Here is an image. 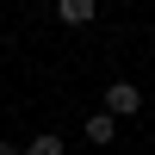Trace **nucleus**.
I'll list each match as a JSON object with an SVG mask.
<instances>
[{
    "label": "nucleus",
    "instance_id": "nucleus-1",
    "mask_svg": "<svg viewBox=\"0 0 155 155\" xmlns=\"http://www.w3.org/2000/svg\"><path fill=\"white\" fill-rule=\"evenodd\" d=\"M99 112H112V118H137V112H143V87H137V81H112Z\"/></svg>",
    "mask_w": 155,
    "mask_h": 155
},
{
    "label": "nucleus",
    "instance_id": "nucleus-2",
    "mask_svg": "<svg viewBox=\"0 0 155 155\" xmlns=\"http://www.w3.org/2000/svg\"><path fill=\"white\" fill-rule=\"evenodd\" d=\"M93 12H99V0H56L62 25H93Z\"/></svg>",
    "mask_w": 155,
    "mask_h": 155
},
{
    "label": "nucleus",
    "instance_id": "nucleus-3",
    "mask_svg": "<svg viewBox=\"0 0 155 155\" xmlns=\"http://www.w3.org/2000/svg\"><path fill=\"white\" fill-rule=\"evenodd\" d=\"M87 143H118V118L112 112H87Z\"/></svg>",
    "mask_w": 155,
    "mask_h": 155
},
{
    "label": "nucleus",
    "instance_id": "nucleus-4",
    "mask_svg": "<svg viewBox=\"0 0 155 155\" xmlns=\"http://www.w3.org/2000/svg\"><path fill=\"white\" fill-rule=\"evenodd\" d=\"M62 149H68V143H62L56 130H37L31 143H19V155H62Z\"/></svg>",
    "mask_w": 155,
    "mask_h": 155
},
{
    "label": "nucleus",
    "instance_id": "nucleus-5",
    "mask_svg": "<svg viewBox=\"0 0 155 155\" xmlns=\"http://www.w3.org/2000/svg\"><path fill=\"white\" fill-rule=\"evenodd\" d=\"M0 155H19V143H0Z\"/></svg>",
    "mask_w": 155,
    "mask_h": 155
}]
</instances>
